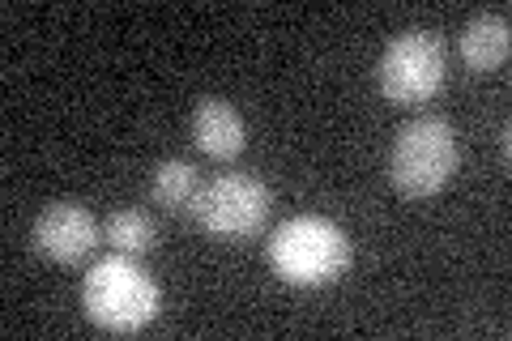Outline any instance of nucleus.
Segmentation results:
<instances>
[{
    "label": "nucleus",
    "mask_w": 512,
    "mask_h": 341,
    "mask_svg": "<svg viewBox=\"0 0 512 341\" xmlns=\"http://www.w3.org/2000/svg\"><path fill=\"white\" fill-rule=\"evenodd\" d=\"M82 307L99 329L137 333L163 312V290H158V282L133 256L111 252L90 265L86 282H82Z\"/></svg>",
    "instance_id": "1"
},
{
    "label": "nucleus",
    "mask_w": 512,
    "mask_h": 341,
    "mask_svg": "<svg viewBox=\"0 0 512 341\" xmlns=\"http://www.w3.org/2000/svg\"><path fill=\"white\" fill-rule=\"evenodd\" d=\"M269 265L291 286H329L350 269V239L338 222L295 214L269 239Z\"/></svg>",
    "instance_id": "2"
},
{
    "label": "nucleus",
    "mask_w": 512,
    "mask_h": 341,
    "mask_svg": "<svg viewBox=\"0 0 512 341\" xmlns=\"http://www.w3.org/2000/svg\"><path fill=\"white\" fill-rule=\"evenodd\" d=\"M461 162L457 128L444 116H414L397 128L389 150V180L406 197H431L453 180Z\"/></svg>",
    "instance_id": "3"
},
{
    "label": "nucleus",
    "mask_w": 512,
    "mask_h": 341,
    "mask_svg": "<svg viewBox=\"0 0 512 341\" xmlns=\"http://www.w3.org/2000/svg\"><path fill=\"white\" fill-rule=\"evenodd\" d=\"M269 209H274V192H269L265 180L244 171H227L201 184L197 201H192V222L205 235L239 243V239L261 235V226L269 222Z\"/></svg>",
    "instance_id": "4"
},
{
    "label": "nucleus",
    "mask_w": 512,
    "mask_h": 341,
    "mask_svg": "<svg viewBox=\"0 0 512 341\" xmlns=\"http://www.w3.org/2000/svg\"><path fill=\"white\" fill-rule=\"evenodd\" d=\"M444 39L436 30H402L389 47L380 52L376 77H380V94L389 103L402 107H419L431 94L444 86Z\"/></svg>",
    "instance_id": "5"
},
{
    "label": "nucleus",
    "mask_w": 512,
    "mask_h": 341,
    "mask_svg": "<svg viewBox=\"0 0 512 341\" xmlns=\"http://www.w3.org/2000/svg\"><path fill=\"white\" fill-rule=\"evenodd\" d=\"M30 239H35V248L47 256V261L77 265V261H86V256L94 252V243H99V222H94V214L86 205L56 201L35 218Z\"/></svg>",
    "instance_id": "6"
},
{
    "label": "nucleus",
    "mask_w": 512,
    "mask_h": 341,
    "mask_svg": "<svg viewBox=\"0 0 512 341\" xmlns=\"http://www.w3.org/2000/svg\"><path fill=\"white\" fill-rule=\"evenodd\" d=\"M188 128H192L197 150L205 158H218V162L239 158V154H244V145H248L244 116H239L227 99H218V94H205V99H197Z\"/></svg>",
    "instance_id": "7"
},
{
    "label": "nucleus",
    "mask_w": 512,
    "mask_h": 341,
    "mask_svg": "<svg viewBox=\"0 0 512 341\" xmlns=\"http://www.w3.org/2000/svg\"><path fill=\"white\" fill-rule=\"evenodd\" d=\"M512 52V30H508V13L500 9H483L461 26V60L470 73H495Z\"/></svg>",
    "instance_id": "8"
},
{
    "label": "nucleus",
    "mask_w": 512,
    "mask_h": 341,
    "mask_svg": "<svg viewBox=\"0 0 512 341\" xmlns=\"http://www.w3.org/2000/svg\"><path fill=\"white\" fill-rule=\"evenodd\" d=\"M201 192V175L188 158H163L150 180V201L167 214H192V201Z\"/></svg>",
    "instance_id": "9"
},
{
    "label": "nucleus",
    "mask_w": 512,
    "mask_h": 341,
    "mask_svg": "<svg viewBox=\"0 0 512 341\" xmlns=\"http://www.w3.org/2000/svg\"><path fill=\"white\" fill-rule=\"evenodd\" d=\"M103 239L120 256H133V261H141L146 252L158 248V226H154V218L146 214V209H116V214L107 218V226H103Z\"/></svg>",
    "instance_id": "10"
},
{
    "label": "nucleus",
    "mask_w": 512,
    "mask_h": 341,
    "mask_svg": "<svg viewBox=\"0 0 512 341\" xmlns=\"http://www.w3.org/2000/svg\"><path fill=\"white\" fill-rule=\"evenodd\" d=\"M500 158H504V167H508V158H512V141H508V120L500 124Z\"/></svg>",
    "instance_id": "11"
}]
</instances>
